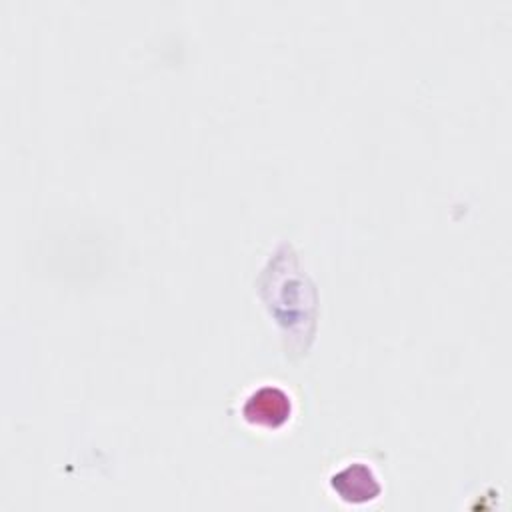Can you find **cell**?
<instances>
[{"mask_svg":"<svg viewBox=\"0 0 512 512\" xmlns=\"http://www.w3.org/2000/svg\"><path fill=\"white\" fill-rule=\"evenodd\" d=\"M350 468L356 482L352 484L348 480L334 478V488L342 494L344 500H350V502H364L374 498L380 492V486L374 480L372 472L366 466H350Z\"/></svg>","mask_w":512,"mask_h":512,"instance_id":"7a4b0ae2","label":"cell"},{"mask_svg":"<svg viewBox=\"0 0 512 512\" xmlns=\"http://www.w3.org/2000/svg\"><path fill=\"white\" fill-rule=\"evenodd\" d=\"M242 416L252 426L280 428L292 416V400L288 392L278 386L256 388L242 406Z\"/></svg>","mask_w":512,"mask_h":512,"instance_id":"6da1fadb","label":"cell"}]
</instances>
